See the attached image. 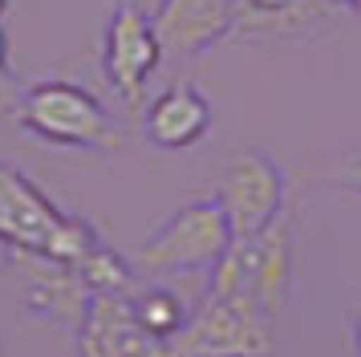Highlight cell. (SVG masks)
Segmentation results:
<instances>
[{
  "mask_svg": "<svg viewBox=\"0 0 361 357\" xmlns=\"http://www.w3.org/2000/svg\"><path fill=\"white\" fill-rule=\"evenodd\" d=\"M0 248L73 264L94 292H126L138 284L130 260L102 243L94 227L69 215L20 167L0 159Z\"/></svg>",
  "mask_w": 361,
  "mask_h": 357,
  "instance_id": "obj_1",
  "label": "cell"
},
{
  "mask_svg": "<svg viewBox=\"0 0 361 357\" xmlns=\"http://www.w3.org/2000/svg\"><path fill=\"white\" fill-rule=\"evenodd\" d=\"M13 118L25 134L69 150H118L122 130L114 114L78 81H37L13 102Z\"/></svg>",
  "mask_w": 361,
  "mask_h": 357,
  "instance_id": "obj_2",
  "label": "cell"
},
{
  "mask_svg": "<svg viewBox=\"0 0 361 357\" xmlns=\"http://www.w3.org/2000/svg\"><path fill=\"white\" fill-rule=\"evenodd\" d=\"M231 224L224 207L212 199H191L179 211H171L147 240L134 248L130 268L134 276H187V272H212L231 248Z\"/></svg>",
  "mask_w": 361,
  "mask_h": 357,
  "instance_id": "obj_3",
  "label": "cell"
},
{
  "mask_svg": "<svg viewBox=\"0 0 361 357\" xmlns=\"http://www.w3.org/2000/svg\"><path fill=\"white\" fill-rule=\"evenodd\" d=\"M293 224L280 215L276 224H268L256 236L231 240L224 260L212 268L207 289L224 292V296H240L276 321L280 308L288 305V292H293Z\"/></svg>",
  "mask_w": 361,
  "mask_h": 357,
  "instance_id": "obj_4",
  "label": "cell"
},
{
  "mask_svg": "<svg viewBox=\"0 0 361 357\" xmlns=\"http://www.w3.org/2000/svg\"><path fill=\"white\" fill-rule=\"evenodd\" d=\"M171 345L175 357H276V321L240 296L207 289Z\"/></svg>",
  "mask_w": 361,
  "mask_h": 357,
  "instance_id": "obj_5",
  "label": "cell"
},
{
  "mask_svg": "<svg viewBox=\"0 0 361 357\" xmlns=\"http://www.w3.org/2000/svg\"><path fill=\"white\" fill-rule=\"evenodd\" d=\"M215 203L224 207L231 236H256L284 215V171L268 150H244L224 167Z\"/></svg>",
  "mask_w": 361,
  "mask_h": 357,
  "instance_id": "obj_6",
  "label": "cell"
},
{
  "mask_svg": "<svg viewBox=\"0 0 361 357\" xmlns=\"http://www.w3.org/2000/svg\"><path fill=\"white\" fill-rule=\"evenodd\" d=\"M163 45L150 29V13H142L138 4L122 0L102 32V69L106 81L126 106H138L147 94V81L159 73L163 65Z\"/></svg>",
  "mask_w": 361,
  "mask_h": 357,
  "instance_id": "obj_7",
  "label": "cell"
},
{
  "mask_svg": "<svg viewBox=\"0 0 361 357\" xmlns=\"http://www.w3.org/2000/svg\"><path fill=\"white\" fill-rule=\"evenodd\" d=\"M78 357H175V345L166 337L147 333L130 308L126 292H94L85 305L82 325L73 329Z\"/></svg>",
  "mask_w": 361,
  "mask_h": 357,
  "instance_id": "obj_8",
  "label": "cell"
},
{
  "mask_svg": "<svg viewBox=\"0 0 361 357\" xmlns=\"http://www.w3.org/2000/svg\"><path fill=\"white\" fill-rule=\"evenodd\" d=\"M0 260L20 280L25 305L33 308L41 321L61 325V329L82 325L94 289L85 284V276L73 264H61V260L49 256H29V252H8V248H0Z\"/></svg>",
  "mask_w": 361,
  "mask_h": 357,
  "instance_id": "obj_9",
  "label": "cell"
},
{
  "mask_svg": "<svg viewBox=\"0 0 361 357\" xmlns=\"http://www.w3.org/2000/svg\"><path fill=\"white\" fill-rule=\"evenodd\" d=\"M150 29L163 45V57L187 61L219 45L235 29V0H159Z\"/></svg>",
  "mask_w": 361,
  "mask_h": 357,
  "instance_id": "obj_10",
  "label": "cell"
},
{
  "mask_svg": "<svg viewBox=\"0 0 361 357\" xmlns=\"http://www.w3.org/2000/svg\"><path fill=\"white\" fill-rule=\"evenodd\" d=\"M207 130H212V102L191 81L166 85L142 110V134L159 150H187V146L203 143Z\"/></svg>",
  "mask_w": 361,
  "mask_h": 357,
  "instance_id": "obj_11",
  "label": "cell"
},
{
  "mask_svg": "<svg viewBox=\"0 0 361 357\" xmlns=\"http://www.w3.org/2000/svg\"><path fill=\"white\" fill-rule=\"evenodd\" d=\"M130 308H134V317H138V325H142L147 333L166 337V341H175V333H179L183 325H187V317H191V308L183 305V296L171 289V284H163V280L134 284Z\"/></svg>",
  "mask_w": 361,
  "mask_h": 357,
  "instance_id": "obj_12",
  "label": "cell"
},
{
  "mask_svg": "<svg viewBox=\"0 0 361 357\" xmlns=\"http://www.w3.org/2000/svg\"><path fill=\"white\" fill-rule=\"evenodd\" d=\"M337 183H341L345 191L361 195V150H349L341 159V167H337Z\"/></svg>",
  "mask_w": 361,
  "mask_h": 357,
  "instance_id": "obj_13",
  "label": "cell"
},
{
  "mask_svg": "<svg viewBox=\"0 0 361 357\" xmlns=\"http://www.w3.org/2000/svg\"><path fill=\"white\" fill-rule=\"evenodd\" d=\"M349 345H353V357H361V301L349 305Z\"/></svg>",
  "mask_w": 361,
  "mask_h": 357,
  "instance_id": "obj_14",
  "label": "cell"
},
{
  "mask_svg": "<svg viewBox=\"0 0 361 357\" xmlns=\"http://www.w3.org/2000/svg\"><path fill=\"white\" fill-rule=\"evenodd\" d=\"M4 13H8V0H0V16H4Z\"/></svg>",
  "mask_w": 361,
  "mask_h": 357,
  "instance_id": "obj_15",
  "label": "cell"
},
{
  "mask_svg": "<svg viewBox=\"0 0 361 357\" xmlns=\"http://www.w3.org/2000/svg\"><path fill=\"white\" fill-rule=\"evenodd\" d=\"M0 357H8V353H4V345H0Z\"/></svg>",
  "mask_w": 361,
  "mask_h": 357,
  "instance_id": "obj_16",
  "label": "cell"
}]
</instances>
